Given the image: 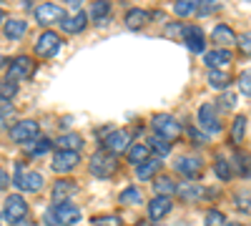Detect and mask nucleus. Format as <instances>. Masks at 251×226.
<instances>
[{
    "instance_id": "nucleus-1",
    "label": "nucleus",
    "mask_w": 251,
    "mask_h": 226,
    "mask_svg": "<svg viewBox=\"0 0 251 226\" xmlns=\"http://www.w3.org/2000/svg\"><path fill=\"white\" fill-rule=\"evenodd\" d=\"M151 126H153L156 136L163 138V141H176V138H181V133H183V126H181V123H178L174 116H169V113L153 116Z\"/></svg>"
},
{
    "instance_id": "nucleus-2",
    "label": "nucleus",
    "mask_w": 251,
    "mask_h": 226,
    "mask_svg": "<svg viewBox=\"0 0 251 226\" xmlns=\"http://www.w3.org/2000/svg\"><path fill=\"white\" fill-rule=\"evenodd\" d=\"M88 169H91V174L98 176V178H111V176L118 171V161H116V156L108 153V151H96V153L91 156Z\"/></svg>"
},
{
    "instance_id": "nucleus-3",
    "label": "nucleus",
    "mask_w": 251,
    "mask_h": 226,
    "mask_svg": "<svg viewBox=\"0 0 251 226\" xmlns=\"http://www.w3.org/2000/svg\"><path fill=\"white\" fill-rule=\"evenodd\" d=\"M33 73H35V63L28 55H20V58L13 60V63H8V80L15 83V86L28 80V78H33Z\"/></svg>"
},
{
    "instance_id": "nucleus-4",
    "label": "nucleus",
    "mask_w": 251,
    "mask_h": 226,
    "mask_svg": "<svg viewBox=\"0 0 251 226\" xmlns=\"http://www.w3.org/2000/svg\"><path fill=\"white\" fill-rule=\"evenodd\" d=\"M133 146L131 143V133L126 128H118V131H111L106 138H103V151H108L113 156H121V153H128V149Z\"/></svg>"
},
{
    "instance_id": "nucleus-5",
    "label": "nucleus",
    "mask_w": 251,
    "mask_h": 226,
    "mask_svg": "<svg viewBox=\"0 0 251 226\" xmlns=\"http://www.w3.org/2000/svg\"><path fill=\"white\" fill-rule=\"evenodd\" d=\"M60 35L53 33V30H46V33H40L38 40H35V55L40 58H53L58 50H60Z\"/></svg>"
},
{
    "instance_id": "nucleus-6",
    "label": "nucleus",
    "mask_w": 251,
    "mask_h": 226,
    "mask_svg": "<svg viewBox=\"0 0 251 226\" xmlns=\"http://www.w3.org/2000/svg\"><path fill=\"white\" fill-rule=\"evenodd\" d=\"M38 133H40V128H38L35 121H15L10 126V138L15 143H23V146L30 143V141H35Z\"/></svg>"
},
{
    "instance_id": "nucleus-7",
    "label": "nucleus",
    "mask_w": 251,
    "mask_h": 226,
    "mask_svg": "<svg viewBox=\"0 0 251 226\" xmlns=\"http://www.w3.org/2000/svg\"><path fill=\"white\" fill-rule=\"evenodd\" d=\"M199 126L206 133H219L221 131V118H219V108L216 103H203L199 108Z\"/></svg>"
},
{
    "instance_id": "nucleus-8",
    "label": "nucleus",
    "mask_w": 251,
    "mask_h": 226,
    "mask_svg": "<svg viewBox=\"0 0 251 226\" xmlns=\"http://www.w3.org/2000/svg\"><path fill=\"white\" fill-rule=\"evenodd\" d=\"M68 15H66V10H63L60 5H55V3H43L40 8H35V20L40 25H53V23H63Z\"/></svg>"
},
{
    "instance_id": "nucleus-9",
    "label": "nucleus",
    "mask_w": 251,
    "mask_h": 226,
    "mask_svg": "<svg viewBox=\"0 0 251 226\" xmlns=\"http://www.w3.org/2000/svg\"><path fill=\"white\" fill-rule=\"evenodd\" d=\"M25 216H28V203H25V199L20 196V194L8 196V199H5V219L13 221V224H18V221H23Z\"/></svg>"
},
{
    "instance_id": "nucleus-10",
    "label": "nucleus",
    "mask_w": 251,
    "mask_h": 226,
    "mask_svg": "<svg viewBox=\"0 0 251 226\" xmlns=\"http://www.w3.org/2000/svg\"><path fill=\"white\" fill-rule=\"evenodd\" d=\"M78 163H80V153H75V151H58L53 156L50 166H53L55 174H71Z\"/></svg>"
},
{
    "instance_id": "nucleus-11",
    "label": "nucleus",
    "mask_w": 251,
    "mask_h": 226,
    "mask_svg": "<svg viewBox=\"0 0 251 226\" xmlns=\"http://www.w3.org/2000/svg\"><path fill=\"white\" fill-rule=\"evenodd\" d=\"M183 43L188 46V50L191 53H203L206 50V40H203V30L199 25H183Z\"/></svg>"
},
{
    "instance_id": "nucleus-12",
    "label": "nucleus",
    "mask_w": 251,
    "mask_h": 226,
    "mask_svg": "<svg viewBox=\"0 0 251 226\" xmlns=\"http://www.w3.org/2000/svg\"><path fill=\"white\" fill-rule=\"evenodd\" d=\"M176 171L183 176V178H199L203 174V163L196 158V156H181L176 161Z\"/></svg>"
},
{
    "instance_id": "nucleus-13",
    "label": "nucleus",
    "mask_w": 251,
    "mask_h": 226,
    "mask_svg": "<svg viewBox=\"0 0 251 226\" xmlns=\"http://www.w3.org/2000/svg\"><path fill=\"white\" fill-rule=\"evenodd\" d=\"M50 211L55 214L60 226H71V224L80 221V209L73 206V203H55V206H50Z\"/></svg>"
},
{
    "instance_id": "nucleus-14",
    "label": "nucleus",
    "mask_w": 251,
    "mask_h": 226,
    "mask_svg": "<svg viewBox=\"0 0 251 226\" xmlns=\"http://www.w3.org/2000/svg\"><path fill=\"white\" fill-rule=\"evenodd\" d=\"M234 60V55H231V50H226V48H216V50H208L206 55H203V63L211 68V71H221V68H226L228 63Z\"/></svg>"
},
{
    "instance_id": "nucleus-15",
    "label": "nucleus",
    "mask_w": 251,
    "mask_h": 226,
    "mask_svg": "<svg viewBox=\"0 0 251 226\" xmlns=\"http://www.w3.org/2000/svg\"><path fill=\"white\" fill-rule=\"evenodd\" d=\"M78 194V183L71 181V178H58L55 186H53V201L55 203H66L71 196Z\"/></svg>"
},
{
    "instance_id": "nucleus-16",
    "label": "nucleus",
    "mask_w": 251,
    "mask_h": 226,
    "mask_svg": "<svg viewBox=\"0 0 251 226\" xmlns=\"http://www.w3.org/2000/svg\"><path fill=\"white\" fill-rule=\"evenodd\" d=\"M176 194H178L181 201H186V203H194V201H199V199H203V196H214V191H206L203 186H199V183H186V186H178Z\"/></svg>"
},
{
    "instance_id": "nucleus-17",
    "label": "nucleus",
    "mask_w": 251,
    "mask_h": 226,
    "mask_svg": "<svg viewBox=\"0 0 251 226\" xmlns=\"http://www.w3.org/2000/svg\"><path fill=\"white\" fill-rule=\"evenodd\" d=\"M211 38H214V43H219V48H226V50H228V46H239L236 33L228 28V25H216L214 33H211Z\"/></svg>"
},
{
    "instance_id": "nucleus-18",
    "label": "nucleus",
    "mask_w": 251,
    "mask_h": 226,
    "mask_svg": "<svg viewBox=\"0 0 251 226\" xmlns=\"http://www.w3.org/2000/svg\"><path fill=\"white\" fill-rule=\"evenodd\" d=\"M86 25H88V15L83 13V10L68 15V18L60 23V28L66 30V33H80V30H86Z\"/></svg>"
},
{
    "instance_id": "nucleus-19",
    "label": "nucleus",
    "mask_w": 251,
    "mask_h": 226,
    "mask_svg": "<svg viewBox=\"0 0 251 226\" xmlns=\"http://www.w3.org/2000/svg\"><path fill=\"white\" fill-rule=\"evenodd\" d=\"M149 20H151V13L149 10L131 8L128 13H126V25H128L131 30H141L143 25H149Z\"/></svg>"
},
{
    "instance_id": "nucleus-20",
    "label": "nucleus",
    "mask_w": 251,
    "mask_h": 226,
    "mask_svg": "<svg viewBox=\"0 0 251 226\" xmlns=\"http://www.w3.org/2000/svg\"><path fill=\"white\" fill-rule=\"evenodd\" d=\"M169 211H171V199H169V196H156V199L149 203V216H151L153 221H161Z\"/></svg>"
},
{
    "instance_id": "nucleus-21",
    "label": "nucleus",
    "mask_w": 251,
    "mask_h": 226,
    "mask_svg": "<svg viewBox=\"0 0 251 226\" xmlns=\"http://www.w3.org/2000/svg\"><path fill=\"white\" fill-rule=\"evenodd\" d=\"M3 30H5V38L20 40V38L25 35V30H28V23H25V20H20V18H10V20H5Z\"/></svg>"
},
{
    "instance_id": "nucleus-22",
    "label": "nucleus",
    "mask_w": 251,
    "mask_h": 226,
    "mask_svg": "<svg viewBox=\"0 0 251 226\" xmlns=\"http://www.w3.org/2000/svg\"><path fill=\"white\" fill-rule=\"evenodd\" d=\"M58 149L60 151H80L83 149V138H80V133H63L60 138H58Z\"/></svg>"
},
{
    "instance_id": "nucleus-23",
    "label": "nucleus",
    "mask_w": 251,
    "mask_h": 226,
    "mask_svg": "<svg viewBox=\"0 0 251 226\" xmlns=\"http://www.w3.org/2000/svg\"><path fill=\"white\" fill-rule=\"evenodd\" d=\"M149 153H151L149 143H133V146L128 149V161L136 163V166H141V163L149 161Z\"/></svg>"
},
{
    "instance_id": "nucleus-24",
    "label": "nucleus",
    "mask_w": 251,
    "mask_h": 226,
    "mask_svg": "<svg viewBox=\"0 0 251 226\" xmlns=\"http://www.w3.org/2000/svg\"><path fill=\"white\" fill-rule=\"evenodd\" d=\"M40 189H43V174L28 171V174L23 176V183H20V191H30V194H35V191H40Z\"/></svg>"
},
{
    "instance_id": "nucleus-25",
    "label": "nucleus",
    "mask_w": 251,
    "mask_h": 226,
    "mask_svg": "<svg viewBox=\"0 0 251 226\" xmlns=\"http://www.w3.org/2000/svg\"><path fill=\"white\" fill-rule=\"evenodd\" d=\"M161 169V161H156V158H149L146 163H141V166L136 169V176H138V181H151L153 176H156V171Z\"/></svg>"
},
{
    "instance_id": "nucleus-26",
    "label": "nucleus",
    "mask_w": 251,
    "mask_h": 226,
    "mask_svg": "<svg viewBox=\"0 0 251 226\" xmlns=\"http://www.w3.org/2000/svg\"><path fill=\"white\" fill-rule=\"evenodd\" d=\"M228 83H231V75L226 71H208V86L211 88L224 91V88H228Z\"/></svg>"
},
{
    "instance_id": "nucleus-27",
    "label": "nucleus",
    "mask_w": 251,
    "mask_h": 226,
    "mask_svg": "<svg viewBox=\"0 0 251 226\" xmlns=\"http://www.w3.org/2000/svg\"><path fill=\"white\" fill-rule=\"evenodd\" d=\"M50 138H35V141H30V143H25V151L30 153V156H43V153H48L50 151Z\"/></svg>"
},
{
    "instance_id": "nucleus-28",
    "label": "nucleus",
    "mask_w": 251,
    "mask_h": 226,
    "mask_svg": "<svg viewBox=\"0 0 251 226\" xmlns=\"http://www.w3.org/2000/svg\"><path fill=\"white\" fill-rule=\"evenodd\" d=\"M153 191H156V196H171V194H176L178 189H176V183H174L169 176H161V178H156V183H153Z\"/></svg>"
},
{
    "instance_id": "nucleus-29",
    "label": "nucleus",
    "mask_w": 251,
    "mask_h": 226,
    "mask_svg": "<svg viewBox=\"0 0 251 226\" xmlns=\"http://www.w3.org/2000/svg\"><path fill=\"white\" fill-rule=\"evenodd\" d=\"M244 133H246V116H236L231 123V143L234 146H239L244 141Z\"/></svg>"
},
{
    "instance_id": "nucleus-30",
    "label": "nucleus",
    "mask_w": 251,
    "mask_h": 226,
    "mask_svg": "<svg viewBox=\"0 0 251 226\" xmlns=\"http://www.w3.org/2000/svg\"><path fill=\"white\" fill-rule=\"evenodd\" d=\"M108 13H111V3H93V8H91V18L98 25H106Z\"/></svg>"
},
{
    "instance_id": "nucleus-31",
    "label": "nucleus",
    "mask_w": 251,
    "mask_h": 226,
    "mask_svg": "<svg viewBox=\"0 0 251 226\" xmlns=\"http://www.w3.org/2000/svg\"><path fill=\"white\" fill-rule=\"evenodd\" d=\"M236 169L244 178H251V153H236Z\"/></svg>"
},
{
    "instance_id": "nucleus-32",
    "label": "nucleus",
    "mask_w": 251,
    "mask_h": 226,
    "mask_svg": "<svg viewBox=\"0 0 251 226\" xmlns=\"http://www.w3.org/2000/svg\"><path fill=\"white\" fill-rule=\"evenodd\" d=\"M196 8H199L196 0H181V3H176V5H174V13H176L178 18H186V15L196 13Z\"/></svg>"
},
{
    "instance_id": "nucleus-33",
    "label": "nucleus",
    "mask_w": 251,
    "mask_h": 226,
    "mask_svg": "<svg viewBox=\"0 0 251 226\" xmlns=\"http://www.w3.org/2000/svg\"><path fill=\"white\" fill-rule=\"evenodd\" d=\"M214 171L221 181H228L231 178V166H228V161L224 156H216V163H214Z\"/></svg>"
},
{
    "instance_id": "nucleus-34",
    "label": "nucleus",
    "mask_w": 251,
    "mask_h": 226,
    "mask_svg": "<svg viewBox=\"0 0 251 226\" xmlns=\"http://www.w3.org/2000/svg\"><path fill=\"white\" fill-rule=\"evenodd\" d=\"M15 96H18V86L10 83V80H3V83H0V103H8Z\"/></svg>"
},
{
    "instance_id": "nucleus-35",
    "label": "nucleus",
    "mask_w": 251,
    "mask_h": 226,
    "mask_svg": "<svg viewBox=\"0 0 251 226\" xmlns=\"http://www.w3.org/2000/svg\"><path fill=\"white\" fill-rule=\"evenodd\" d=\"M141 201H143V194L136 186H128L126 191H121V203H141Z\"/></svg>"
},
{
    "instance_id": "nucleus-36",
    "label": "nucleus",
    "mask_w": 251,
    "mask_h": 226,
    "mask_svg": "<svg viewBox=\"0 0 251 226\" xmlns=\"http://www.w3.org/2000/svg\"><path fill=\"white\" fill-rule=\"evenodd\" d=\"M149 143H151V151H156L158 156H169V151H171V143L163 141V138H158V136H153Z\"/></svg>"
},
{
    "instance_id": "nucleus-37",
    "label": "nucleus",
    "mask_w": 251,
    "mask_h": 226,
    "mask_svg": "<svg viewBox=\"0 0 251 226\" xmlns=\"http://www.w3.org/2000/svg\"><path fill=\"white\" fill-rule=\"evenodd\" d=\"M203 221H206V226H226V216H224L221 211H216V209L206 211Z\"/></svg>"
},
{
    "instance_id": "nucleus-38",
    "label": "nucleus",
    "mask_w": 251,
    "mask_h": 226,
    "mask_svg": "<svg viewBox=\"0 0 251 226\" xmlns=\"http://www.w3.org/2000/svg\"><path fill=\"white\" fill-rule=\"evenodd\" d=\"M91 226H123V224H121L118 216L108 214V216H96V219L91 221Z\"/></svg>"
},
{
    "instance_id": "nucleus-39",
    "label": "nucleus",
    "mask_w": 251,
    "mask_h": 226,
    "mask_svg": "<svg viewBox=\"0 0 251 226\" xmlns=\"http://www.w3.org/2000/svg\"><path fill=\"white\" fill-rule=\"evenodd\" d=\"M236 209L244 214H251V194H236Z\"/></svg>"
},
{
    "instance_id": "nucleus-40",
    "label": "nucleus",
    "mask_w": 251,
    "mask_h": 226,
    "mask_svg": "<svg viewBox=\"0 0 251 226\" xmlns=\"http://www.w3.org/2000/svg\"><path fill=\"white\" fill-rule=\"evenodd\" d=\"M221 8V3H216V0H206V3H201L199 8H196V13L203 18V15H211V13H216Z\"/></svg>"
},
{
    "instance_id": "nucleus-41",
    "label": "nucleus",
    "mask_w": 251,
    "mask_h": 226,
    "mask_svg": "<svg viewBox=\"0 0 251 226\" xmlns=\"http://www.w3.org/2000/svg\"><path fill=\"white\" fill-rule=\"evenodd\" d=\"M239 91H241L244 96H251V71L241 73V78H239Z\"/></svg>"
},
{
    "instance_id": "nucleus-42",
    "label": "nucleus",
    "mask_w": 251,
    "mask_h": 226,
    "mask_svg": "<svg viewBox=\"0 0 251 226\" xmlns=\"http://www.w3.org/2000/svg\"><path fill=\"white\" fill-rule=\"evenodd\" d=\"M15 116L10 103H0V123H10V118Z\"/></svg>"
},
{
    "instance_id": "nucleus-43",
    "label": "nucleus",
    "mask_w": 251,
    "mask_h": 226,
    "mask_svg": "<svg viewBox=\"0 0 251 226\" xmlns=\"http://www.w3.org/2000/svg\"><path fill=\"white\" fill-rule=\"evenodd\" d=\"M239 48H241L244 55H251V33H241V38H239Z\"/></svg>"
},
{
    "instance_id": "nucleus-44",
    "label": "nucleus",
    "mask_w": 251,
    "mask_h": 226,
    "mask_svg": "<svg viewBox=\"0 0 251 226\" xmlns=\"http://www.w3.org/2000/svg\"><path fill=\"white\" fill-rule=\"evenodd\" d=\"M23 176H25L23 166H20V163H15V171H13V186L20 189V183H23Z\"/></svg>"
},
{
    "instance_id": "nucleus-45",
    "label": "nucleus",
    "mask_w": 251,
    "mask_h": 226,
    "mask_svg": "<svg viewBox=\"0 0 251 226\" xmlns=\"http://www.w3.org/2000/svg\"><path fill=\"white\" fill-rule=\"evenodd\" d=\"M46 226H60V221L55 219V214H53L50 209L46 211Z\"/></svg>"
},
{
    "instance_id": "nucleus-46",
    "label": "nucleus",
    "mask_w": 251,
    "mask_h": 226,
    "mask_svg": "<svg viewBox=\"0 0 251 226\" xmlns=\"http://www.w3.org/2000/svg\"><path fill=\"white\" fill-rule=\"evenodd\" d=\"M234 100H236V98H234L231 93H228V96H224V98L219 100V103H224V108H234V106H236V103H234Z\"/></svg>"
},
{
    "instance_id": "nucleus-47",
    "label": "nucleus",
    "mask_w": 251,
    "mask_h": 226,
    "mask_svg": "<svg viewBox=\"0 0 251 226\" xmlns=\"http://www.w3.org/2000/svg\"><path fill=\"white\" fill-rule=\"evenodd\" d=\"M8 183H10V178H8V171H5V169H0V191H3V189L8 186Z\"/></svg>"
},
{
    "instance_id": "nucleus-48",
    "label": "nucleus",
    "mask_w": 251,
    "mask_h": 226,
    "mask_svg": "<svg viewBox=\"0 0 251 226\" xmlns=\"http://www.w3.org/2000/svg\"><path fill=\"white\" fill-rule=\"evenodd\" d=\"M188 133H191V138H194V141H196V143H199V146H201V143H206V141H208V138H206V136H203V133H201V136H199V131H196V128H191V131H188Z\"/></svg>"
},
{
    "instance_id": "nucleus-49",
    "label": "nucleus",
    "mask_w": 251,
    "mask_h": 226,
    "mask_svg": "<svg viewBox=\"0 0 251 226\" xmlns=\"http://www.w3.org/2000/svg\"><path fill=\"white\" fill-rule=\"evenodd\" d=\"M13 226H35L30 219H23V221H18V224H13Z\"/></svg>"
},
{
    "instance_id": "nucleus-50",
    "label": "nucleus",
    "mask_w": 251,
    "mask_h": 226,
    "mask_svg": "<svg viewBox=\"0 0 251 226\" xmlns=\"http://www.w3.org/2000/svg\"><path fill=\"white\" fill-rule=\"evenodd\" d=\"M3 20H5V13H3V10H0V23H3Z\"/></svg>"
},
{
    "instance_id": "nucleus-51",
    "label": "nucleus",
    "mask_w": 251,
    "mask_h": 226,
    "mask_svg": "<svg viewBox=\"0 0 251 226\" xmlns=\"http://www.w3.org/2000/svg\"><path fill=\"white\" fill-rule=\"evenodd\" d=\"M226 226H241V224H226Z\"/></svg>"
}]
</instances>
